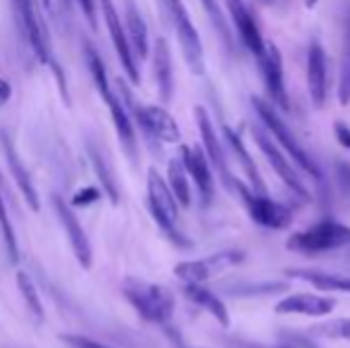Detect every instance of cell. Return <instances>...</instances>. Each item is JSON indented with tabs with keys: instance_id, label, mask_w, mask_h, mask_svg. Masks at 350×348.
Masks as SVG:
<instances>
[{
	"instance_id": "cell-1",
	"label": "cell",
	"mask_w": 350,
	"mask_h": 348,
	"mask_svg": "<svg viewBox=\"0 0 350 348\" xmlns=\"http://www.w3.org/2000/svg\"><path fill=\"white\" fill-rule=\"evenodd\" d=\"M250 103H253V107H255V112H258L260 122L267 126V131L274 136V141H279V146L286 150V153H288V158L293 160V163L298 165L300 170H305V172L312 176L317 184H322V170H319L317 163L310 158L308 150L300 146V141L295 139V134L288 129V124L281 120L279 107L274 105L272 101H267V98H258V96H255Z\"/></svg>"
},
{
	"instance_id": "cell-2",
	"label": "cell",
	"mask_w": 350,
	"mask_h": 348,
	"mask_svg": "<svg viewBox=\"0 0 350 348\" xmlns=\"http://www.w3.org/2000/svg\"><path fill=\"white\" fill-rule=\"evenodd\" d=\"M148 208H150V215L157 222V227L167 234L172 243L181 248L191 246L189 239L179 229V200L172 193L170 184L157 174V170L148 172Z\"/></svg>"
},
{
	"instance_id": "cell-3",
	"label": "cell",
	"mask_w": 350,
	"mask_h": 348,
	"mask_svg": "<svg viewBox=\"0 0 350 348\" xmlns=\"http://www.w3.org/2000/svg\"><path fill=\"white\" fill-rule=\"evenodd\" d=\"M124 296L136 312L148 322L155 325H167L174 315V296L170 289L160 284L141 282V279H126L124 282Z\"/></svg>"
},
{
	"instance_id": "cell-4",
	"label": "cell",
	"mask_w": 350,
	"mask_h": 348,
	"mask_svg": "<svg viewBox=\"0 0 350 348\" xmlns=\"http://www.w3.org/2000/svg\"><path fill=\"white\" fill-rule=\"evenodd\" d=\"M350 246V227L336 222V219H322V222L312 224V227L295 232L286 239V248L295 253H329L338 251V248Z\"/></svg>"
},
{
	"instance_id": "cell-5",
	"label": "cell",
	"mask_w": 350,
	"mask_h": 348,
	"mask_svg": "<svg viewBox=\"0 0 350 348\" xmlns=\"http://www.w3.org/2000/svg\"><path fill=\"white\" fill-rule=\"evenodd\" d=\"M236 196L243 200L250 219H253L255 224H260V227L286 229V227H291V222H293V213H291V208H286V205L279 203V200H272L267 193H258V191H253L241 179H239V184H236Z\"/></svg>"
},
{
	"instance_id": "cell-6",
	"label": "cell",
	"mask_w": 350,
	"mask_h": 348,
	"mask_svg": "<svg viewBox=\"0 0 350 348\" xmlns=\"http://www.w3.org/2000/svg\"><path fill=\"white\" fill-rule=\"evenodd\" d=\"M167 5V14H170L172 24H174V31L179 36L181 51H184L186 65L191 67L193 75H205V53H203V43L200 36L196 31L193 22H191L189 12H186L184 3L181 0H165Z\"/></svg>"
},
{
	"instance_id": "cell-7",
	"label": "cell",
	"mask_w": 350,
	"mask_h": 348,
	"mask_svg": "<svg viewBox=\"0 0 350 348\" xmlns=\"http://www.w3.org/2000/svg\"><path fill=\"white\" fill-rule=\"evenodd\" d=\"M250 131H253V139H255V144H258V148L262 150L265 158L269 160V165H272V170L279 174V179L291 189V193H295L298 198L308 200L310 198L308 186L303 184V179H300L298 172H295L293 160L288 158V153H284V150H281V146L274 144L272 136H269L260 124H253V126H250Z\"/></svg>"
},
{
	"instance_id": "cell-8",
	"label": "cell",
	"mask_w": 350,
	"mask_h": 348,
	"mask_svg": "<svg viewBox=\"0 0 350 348\" xmlns=\"http://www.w3.org/2000/svg\"><path fill=\"white\" fill-rule=\"evenodd\" d=\"M193 112H196V122H198L200 139H203V148H205V153H208V158H210L212 170H215L217 176H219V181L224 184V189L229 191V193H236V184H239V179L231 174L229 160H226V153H224V146H221L219 136H217L210 115L205 112L203 105H198Z\"/></svg>"
},
{
	"instance_id": "cell-9",
	"label": "cell",
	"mask_w": 350,
	"mask_h": 348,
	"mask_svg": "<svg viewBox=\"0 0 350 348\" xmlns=\"http://www.w3.org/2000/svg\"><path fill=\"white\" fill-rule=\"evenodd\" d=\"M239 263H243V253L241 251H221L215 253V256L200 258V260L179 263L174 267V274L184 284H205Z\"/></svg>"
},
{
	"instance_id": "cell-10",
	"label": "cell",
	"mask_w": 350,
	"mask_h": 348,
	"mask_svg": "<svg viewBox=\"0 0 350 348\" xmlns=\"http://www.w3.org/2000/svg\"><path fill=\"white\" fill-rule=\"evenodd\" d=\"M100 8H103V17H105L107 24V31H110V38L115 43V51L120 55V62L124 67V72L129 75L131 84H139L141 75H139V65H136V55H134V48H131L129 41V34H126L124 24H122L120 14H117L115 5L110 0H100Z\"/></svg>"
},
{
	"instance_id": "cell-11",
	"label": "cell",
	"mask_w": 350,
	"mask_h": 348,
	"mask_svg": "<svg viewBox=\"0 0 350 348\" xmlns=\"http://www.w3.org/2000/svg\"><path fill=\"white\" fill-rule=\"evenodd\" d=\"M260 72H262L265 91H267V101H272L279 110H288V93L284 84V60H281V51L274 43L265 46V53L258 57Z\"/></svg>"
},
{
	"instance_id": "cell-12",
	"label": "cell",
	"mask_w": 350,
	"mask_h": 348,
	"mask_svg": "<svg viewBox=\"0 0 350 348\" xmlns=\"http://www.w3.org/2000/svg\"><path fill=\"white\" fill-rule=\"evenodd\" d=\"M53 208H55L57 219H60L62 229H65L67 239H70V246H72L74 256H77L79 265H81L83 269H88L93 263V248H91V241H88L86 232H83V227L79 224L77 215L72 213V205L67 203L65 198H60V196H53Z\"/></svg>"
},
{
	"instance_id": "cell-13",
	"label": "cell",
	"mask_w": 350,
	"mask_h": 348,
	"mask_svg": "<svg viewBox=\"0 0 350 348\" xmlns=\"http://www.w3.org/2000/svg\"><path fill=\"white\" fill-rule=\"evenodd\" d=\"M179 158L184 160L186 172H189L191 181L196 184V189H198L203 203L210 205L212 198H215V170H212L205 148H191V146H181Z\"/></svg>"
},
{
	"instance_id": "cell-14",
	"label": "cell",
	"mask_w": 350,
	"mask_h": 348,
	"mask_svg": "<svg viewBox=\"0 0 350 348\" xmlns=\"http://www.w3.org/2000/svg\"><path fill=\"white\" fill-rule=\"evenodd\" d=\"M308 91L314 107H324L329 98V62L322 43L314 38L308 48Z\"/></svg>"
},
{
	"instance_id": "cell-15",
	"label": "cell",
	"mask_w": 350,
	"mask_h": 348,
	"mask_svg": "<svg viewBox=\"0 0 350 348\" xmlns=\"http://www.w3.org/2000/svg\"><path fill=\"white\" fill-rule=\"evenodd\" d=\"M226 8H229L231 22H234L241 43H243L255 57H260L265 53L267 43H265L262 34H260V27H258V22H255L253 12L248 10V5H245L243 0H226Z\"/></svg>"
},
{
	"instance_id": "cell-16",
	"label": "cell",
	"mask_w": 350,
	"mask_h": 348,
	"mask_svg": "<svg viewBox=\"0 0 350 348\" xmlns=\"http://www.w3.org/2000/svg\"><path fill=\"white\" fill-rule=\"evenodd\" d=\"M12 5H14V12H17V17H19V27H22L24 36H27L29 46L33 48L36 57L41 62H51V57H48L46 29H43L36 10H33V0H12Z\"/></svg>"
},
{
	"instance_id": "cell-17",
	"label": "cell",
	"mask_w": 350,
	"mask_h": 348,
	"mask_svg": "<svg viewBox=\"0 0 350 348\" xmlns=\"http://www.w3.org/2000/svg\"><path fill=\"white\" fill-rule=\"evenodd\" d=\"M336 308V301L317 293H288L274 306L279 315H310V317H324Z\"/></svg>"
},
{
	"instance_id": "cell-18",
	"label": "cell",
	"mask_w": 350,
	"mask_h": 348,
	"mask_svg": "<svg viewBox=\"0 0 350 348\" xmlns=\"http://www.w3.org/2000/svg\"><path fill=\"white\" fill-rule=\"evenodd\" d=\"M221 136H224L229 153L234 155V160L241 165V170L245 172V176H248L250 189L258 191V193H267V186H265V181H262V174H260L258 165L253 163V155L248 153V148H245V144H243V139L239 136V131H234L231 126L221 124Z\"/></svg>"
},
{
	"instance_id": "cell-19",
	"label": "cell",
	"mask_w": 350,
	"mask_h": 348,
	"mask_svg": "<svg viewBox=\"0 0 350 348\" xmlns=\"http://www.w3.org/2000/svg\"><path fill=\"white\" fill-rule=\"evenodd\" d=\"M103 101H105L107 110H110L112 122H115V129H117V136H120V141H122V146H124L126 155H129V158L136 163V158H139V150H136L134 117H131V112L126 110V105H124V103H120V98H117L112 91L107 93V96H103Z\"/></svg>"
},
{
	"instance_id": "cell-20",
	"label": "cell",
	"mask_w": 350,
	"mask_h": 348,
	"mask_svg": "<svg viewBox=\"0 0 350 348\" xmlns=\"http://www.w3.org/2000/svg\"><path fill=\"white\" fill-rule=\"evenodd\" d=\"M3 148H5V158H8V168H10V172H12L14 184L19 186V191H22L29 208H31L33 213H38L41 203H38V191H36V186H33V179H31V174H29V170L24 168L22 160H19L17 150L12 148V141L5 134H3Z\"/></svg>"
},
{
	"instance_id": "cell-21",
	"label": "cell",
	"mask_w": 350,
	"mask_h": 348,
	"mask_svg": "<svg viewBox=\"0 0 350 348\" xmlns=\"http://www.w3.org/2000/svg\"><path fill=\"white\" fill-rule=\"evenodd\" d=\"M286 274L293 279H303V282H308L317 291L350 293V277H346V274L322 272V269H288Z\"/></svg>"
},
{
	"instance_id": "cell-22",
	"label": "cell",
	"mask_w": 350,
	"mask_h": 348,
	"mask_svg": "<svg viewBox=\"0 0 350 348\" xmlns=\"http://www.w3.org/2000/svg\"><path fill=\"white\" fill-rule=\"evenodd\" d=\"M184 293L189 301H193L196 306H200L203 310H208L221 327H229L231 325V317H229V310H226L224 301L217 296L215 291L205 289L203 284H184Z\"/></svg>"
},
{
	"instance_id": "cell-23",
	"label": "cell",
	"mask_w": 350,
	"mask_h": 348,
	"mask_svg": "<svg viewBox=\"0 0 350 348\" xmlns=\"http://www.w3.org/2000/svg\"><path fill=\"white\" fill-rule=\"evenodd\" d=\"M155 81H157V91H160L162 103L172 101V93H174V75H172V55H170V46H167L165 38H157L155 41Z\"/></svg>"
},
{
	"instance_id": "cell-24",
	"label": "cell",
	"mask_w": 350,
	"mask_h": 348,
	"mask_svg": "<svg viewBox=\"0 0 350 348\" xmlns=\"http://www.w3.org/2000/svg\"><path fill=\"white\" fill-rule=\"evenodd\" d=\"M124 19H126V34H129L131 48H134V55L139 60L148 57V27L143 22L139 8H136L134 0H124Z\"/></svg>"
},
{
	"instance_id": "cell-25",
	"label": "cell",
	"mask_w": 350,
	"mask_h": 348,
	"mask_svg": "<svg viewBox=\"0 0 350 348\" xmlns=\"http://www.w3.org/2000/svg\"><path fill=\"white\" fill-rule=\"evenodd\" d=\"M189 172H186V165L181 158H172L170 168H167V184H170L172 193L176 196L179 205L189 208L191 205V184H189Z\"/></svg>"
},
{
	"instance_id": "cell-26",
	"label": "cell",
	"mask_w": 350,
	"mask_h": 348,
	"mask_svg": "<svg viewBox=\"0 0 350 348\" xmlns=\"http://www.w3.org/2000/svg\"><path fill=\"white\" fill-rule=\"evenodd\" d=\"M338 101H341V105H348L350 103V14L346 19V38H343L341 77H338Z\"/></svg>"
},
{
	"instance_id": "cell-27",
	"label": "cell",
	"mask_w": 350,
	"mask_h": 348,
	"mask_svg": "<svg viewBox=\"0 0 350 348\" xmlns=\"http://www.w3.org/2000/svg\"><path fill=\"white\" fill-rule=\"evenodd\" d=\"M203 3V8H205V12H208V17H210V22H212V27L217 29V34H219V38L224 41V46H226V51H234V41H231V31H229V24H226V17L221 14V8L217 5V0H200Z\"/></svg>"
},
{
	"instance_id": "cell-28",
	"label": "cell",
	"mask_w": 350,
	"mask_h": 348,
	"mask_svg": "<svg viewBox=\"0 0 350 348\" xmlns=\"http://www.w3.org/2000/svg\"><path fill=\"white\" fill-rule=\"evenodd\" d=\"M88 153H91V163H93V168H96L98 176H100L103 189L107 191V196H110L112 203H120V191H117V184H115V179H112V174L107 172L105 160H103V155L98 153V150L93 148V146H88Z\"/></svg>"
},
{
	"instance_id": "cell-29",
	"label": "cell",
	"mask_w": 350,
	"mask_h": 348,
	"mask_svg": "<svg viewBox=\"0 0 350 348\" xmlns=\"http://www.w3.org/2000/svg\"><path fill=\"white\" fill-rule=\"evenodd\" d=\"M308 334L327 336V339L350 341V317H343V320H332V322H327V325L312 327V330H308Z\"/></svg>"
},
{
	"instance_id": "cell-30",
	"label": "cell",
	"mask_w": 350,
	"mask_h": 348,
	"mask_svg": "<svg viewBox=\"0 0 350 348\" xmlns=\"http://www.w3.org/2000/svg\"><path fill=\"white\" fill-rule=\"evenodd\" d=\"M284 282H265V284H234L229 286L231 296H267L274 291H286Z\"/></svg>"
},
{
	"instance_id": "cell-31",
	"label": "cell",
	"mask_w": 350,
	"mask_h": 348,
	"mask_svg": "<svg viewBox=\"0 0 350 348\" xmlns=\"http://www.w3.org/2000/svg\"><path fill=\"white\" fill-rule=\"evenodd\" d=\"M86 62H88V70H91L93 81H96L98 91H100V96H107L112 88H110V81H107L105 65H103V60L98 57V53L93 51L91 46H86Z\"/></svg>"
},
{
	"instance_id": "cell-32",
	"label": "cell",
	"mask_w": 350,
	"mask_h": 348,
	"mask_svg": "<svg viewBox=\"0 0 350 348\" xmlns=\"http://www.w3.org/2000/svg\"><path fill=\"white\" fill-rule=\"evenodd\" d=\"M17 286L19 291H22L24 301H27L29 310L36 315V320H43V306H41V298H38L36 293V286H33V282L29 279L27 272H17Z\"/></svg>"
},
{
	"instance_id": "cell-33",
	"label": "cell",
	"mask_w": 350,
	"mask_h": 348,
	"mask_svg": "<svg viewBox=\"0 0 350 348\" xmlns=\"http://www.w3.org/2000/svg\"><path fill=\"white\" fill-rule=\"evenodd\" d=\"M0 232H3V241H5V248H8V256L12 263L19 260V246H17V237H14V229L10 224V217H8V210H5V203L0 198Z\"/></svg>"
},
{
	"instance_id": "cell-34",
	"label": "cell",
	"mask_w": 350,
	"mask_h": 348,
	"mask_svg": "<svg viewBox=\"0 0 350 348\" xmlns=\"http://www.w3.org/2000/svg\"><path fill=\"white\" fill-rule=\"evenodd\" d=\"M279 339H281V344H288L293 348H319V344L308 332H281Z\"/></svg>"
},
{
	"instance_id": "cell-35",
	"label": "cell",
	"mask_w": 350,
	"mask_h": 348,
	"mask_svg": "<svg viewBox=\"0 0 350 348\" xmlns=\"http://www.w3.org/2000/svg\"><path fill=\"white\" fill-rule=\"evenodd\" d=\"M334 176H336V186L341 196L350 198V163L346 160H336L334 163Z\"/></svg>"
},
{
	"instance_id": "cell-36",
	"label": "cell",
	"mask_w": 350,
	"mask_h": 348,
	"mask_svg": "<svg viewBox=\"0 0 350 348\" xmlns=\"http://www.w3.org/2000/svg\"><path fill=\"white\" fill-rule=\"evenodd\" d=\"M100 200V191L96 189V186H86V189L77 191L72 198V205H77V208H83V205H91V203H98Z\"/></svg>"
},
{
	"instance_id": "cell-37",
	"label": "cell",
	"mask_w": 350,
	"mask_h": 348,
	"mask_svg": "<svg viewBox=\"0 0 350 348\" xmlns=\"http://www.w3.org/2000/svg\"><path fill=\"white\" fill-rule=\"evenodd\" d=\"M62 341L70 344L72 348H110L105 344H98L93 339H86V336H72V334H62Z\"/></svg>"
},
{
	"instance_id": "cell-38",
	"label": "cell",
	"mask_w": 350,
	"mask_h": 348,
	"mask_svg": "<svg viewBox=\"0 0 350 348\" xmlns=\"http://www.w3.org/2000/svg\"><path fill=\"white\" fill-rule=\"evenodd\" d=\"M334 136H336V141L343 148L350 150V126L346 122H336V124H334Z\"/></svg>"
},
{
	"instance_id": "cell-39",
	"label": "cell",
	"mask_w": 350,
	"mask_h": 348,
	"mask_svg": "<svg viewBox=\"0 0 350 348\" xmlns=\"http://www.w3.org/2000/svg\"><path fill=\"white\" fill-rule=\"evenodd\" d=\"M226 344L231 348H293L288 344H281V346H265V344H258V341H245V339H226Z\"/></svg>"
},
{
	"instance_id": "cell-40",
	"label": "cell",
	"mask_w": 350,
	"mask_h": 348,
	"mask_svg": "<svg viewBox=\"0 0 350 348\" xmlns=\"http://www.w3.org/2000/svg\"><path fill=\"white\" fill-rule=\"evenodd\" d=\"M79 8H81L83 17L91 22V27L96 29V3L93 0H79Z\"/></svg>"
},
{
	"instance_id": "cell-41",
	"label": "cell",
	"mask_w": 350,
	"mask_h": 348,
	"mask_svg": "<svg viewBox=\"0 0 350 348\" xmlns=\"http://www.w3.org/2000/svg\"><path fill=\"white\" fill-rule=\"evenodd\" d=\"M10 96H12V88H10V84L5 79H0V105H3V103H8Z\"/></svg>"
},
{
	"instance_id": "cell-42",
	"label": "cell",
	"mask_w": 350,
	"mask_h": 348,
	"mask_svg": "<svg viewBox=\"0 0 350 348\" xmlns=\"http://www.w3.org/2000/svg\"><path fill=\"white\" fill-rule=\"evenodd\" d=\"M317 5V0H305V8H314Z\"/></svg>"
},
{
	"instance_id": "cell-43",
	"label": "cell",
	"mask_w": 350,
	"mask_h": 348,
	"mask_svg": "<svg viewBox=\"0 0 350 348\" xmlns=\"http://www.w3.org/2000/svg\"><path fill=\"white\" fill-rule=\"evenodd\" d=\"M43 8L51 10V8H53V3H51V0H43Z\"/></svg>"
},
{
	"instance_id": "cell-44",
	"label": "cell",
	"mask_w": 350,
	"mask_h": 348,
	"mask_svg": "<svg viewBox=\"0 0 350 348\" xmlns=\"http://www.w3.org/2000/svg\"><path fill=\"white\" fill-rule=\"evenodd\" d=\"M260 3H267V5H277L279 0H260Z\"/></svg>"
}]
</instances>
